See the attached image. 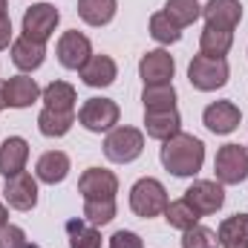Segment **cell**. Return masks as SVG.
<instances>
[{
	"label": "cell",
	"instance_id": "6da1fadb",
	"mask_svg": "<svg viewBox=\"0 0 248 248\" xmlns=\"http://www.w3.org/2000/svg\"><path fill=\"white\" fill-rule=\"evenodd\" d=\"M159 159L168 173H173L179 179H190L205 165V141L196 139L193 133H176L168 141H162Z\"/></svg>",
	"mask_w": 248,
	"mask_h": 248
},
{
	"label": "cell",
	"instance_id": "7a4b0ae2",
	"mask_svg": "<svg viewBox=\"0 0 248 248\" xmlns=\"http://www.w3.org/2000/svg\"><path fill=\"white\" fill-rule=\"evenodd\" d=\"M231 78V66L225 58H214V55H193L187 63V81L193 90L199 93H214L222 90Z\"/></svg>",
	"mask_w": 248,
	"mask_h": 248
},
{
	"label": "cell",
	"instance_id": "3957f363",
	"mask_svg": "<svg viewBox=\"0 0 248 248\" xmlns=\"http://www.w3.org/2000/svg\"><path fill=\"white\" fill-rule=\"evenodd\" d=\"M168 202H170L168 187L162 185L159 179H153V176H144V179H139L136 185L130 187V211L136 217H141V219L162 217Z\"/></svg>",
	"mask_w": 248,
	"mask_h": 248
},
{
	"label": "cell",
	"instance_id": "277c9868",
	"mask_svg": "<svg viewBox=\"0 0 248 248\" xmlns=\"http://www.w3.org/2000/svg\"><path fill=\"white\" fill-rule=\"evenodd\" d=\"M144 153V133L139 127L119 124L107 133L104 139V156L116 165H130Z\"/></svg>",
	"mask_w": 248,
	"mask_h": 248
},
{
	"label": "cell",
	"instance_id": "5b68a950",
	"mask_svg": "<svg viewBox=\"0 0 248 248\" xmlns=\"http://www.w3.org/2000/svg\"><path fill=\"white\" fill-rule=\"evenodd\" d=\"M214 173L219 185H240L248 179V147L222 144L214 159Z\"/></svg>",
	"mask_w": 248,
	"mask_h": 248
},
{
	"label": "cell",
	"instance_id": "8992f818",
	"mask_svg": "<svg viewBox=\"0 0 248 248\" xmlns=\"http://www.w3.org/2000/svg\"><path fill=\"white\" fill-rule=\"evenodd\" d=\"M122 110L113 98H87L78 110V124L90 133H110L119 127Z\"/></svg>",
	"mask_w": 248,
	"mask_h": 248
},
{
	"label": "cell",
	"instance_id": "52a82bcc",
	"mask_svg": "<svg viewBox=\"0 0 248 248\" xmlns=\"http://www.w3.org/2000/svg\"><path fill=\"white\" fill-rule=\"evenodd\" d=\"M58 23H61V12H58L52 3H32V6L23 12V23H20V29H23L26 38L46 44V41L55 35Z\"/></svg>",
	"mask_w": 248,
	"mask_h": 248
},
{
	"label": "cell",
	"instance_id": "ba28073f",
	"mask_svg": "<svg viewBox=\"0 0 248 248\" xmlns=\"http://www.w3.org/2000/svg\"><path fill=\"white\" fill-rule=\"evenodd\" d=\"M185 202L199 217H211L225 205V185H219L217 179H196L185 190Z\"/></svg>",
	"mask_w": 248,
	"mask_h": 248
},
{
	"label": "cell",
	"instance_id": "9c48e42d",
	"mask_svg": "<svg viewBox=\"0 0 248 248\" xmlns=\"http://www.w3.org/2000/svg\"><path fill=\"white\" fill-rule=\"evenodd\" d=\"M55 55H58V63H61L63 69H75V72H78L84 63L90 61V55H93V44H90V38H87L84 32L69 29V32H63L61 38H58Z\"/></svg>",
	"mask_w": 248,
	"mask_h": 248
},
{
	"label": "cell",
	"instance_id": "30bf717a",
	"mask_svg": "<svg viewBox=\"0 0 248 248\" xmlns=\"http://www.w3.org/2000/svg\"><path fill=\"white\" fill-rule=\"evenodd\" d=\"M173 75H176V61L168 49H150L141 55L139 61V78L147 84H173Z\"/></svg>",
	"mask_w": 248,
	"mask_h": 248
},
{
	"label": "cell",
	"instance_id": "8fae6325",
	"mask_svg": "<svg viewBox=\"0 0 248 248\" xmlns=\"http://www.w3.org/2000/svg\"><path fill=\"white\" fill-rule=\"evenodd\" d=\"M78 193L84 199H116L119 176L107 168H87L78 179Z\"/></svg>",
	"mask_w": 248,
	"mask_h": 248
},
{
	"label": "cell",
	"instance_id": "7c38bea8",
	"mask_svg": "<svg viewBox=\"0 0 248 248\" xmlns=\"http://www.w3.org/2000/svg\"><path fill=\"white\" fill-rule=\"evenodd\" d=\"M3 199L9 208L15 211H32L38 205V179L32 173H17V176H9L6 179V187H3Z\"/></svg>",
	"mask_w": 248,
	"mask_h": 248
},
{
	"label": "cell",
	"instance_id": "4fadbf2b",
	"mask_svg": "<svg viewBox=\"0 0 248 248\" xmlns=\"http://www.w3.org/2000/svg\"><path fill=\"white\" fill-rule=\"evenodd\" d=\"M243 122V110L234 104V101H211L205 110H202V124L217 133V136H228L234 133Z\"/></svg>",
	"mask_w": 248,
	"mask_h": 248
},
{
	"label": "cell",
	"instance_id": "5bb4252c",
	"mask_svg": "<svg viewBox=\"0 0 248 248\" xmlns=\"http://www.w3.org/2000/svg\"><path fill=\"white\" fill-rule=\"evenodd\" d=\"M78 75H81V81L87 84V87H93V90H104V87H110V84H116V78H119V66L116 61L110 58V55H90V61L84 63L81 69H78Z\"/></svg>",
	"mask_w": 248,
	"mask_h": 248
},
{
	"label": "cell",
	"instance_id": "9a60e30c",
	"mask_svg": "<svg viewBox=\"0 0 248 248\" xmlns=\"http://www.w3.org/2000/svg\"><path fill=\"white\" fill-rule=\"evenodd\" d=\"M69 170H72V162L63 150H46L35 162V179L44 185H61L69 176Z\"/></svg>",
	"mask_w": 248,
	"mask_h": 248
},
{
	"label": "cell",
	"instance_id": "2e32d148",
	"mask_svg": "<svg viewBox=\"0 0 248 248\" xmlns=\"http://www.w3.org/2000/svg\"><path fill=\"white\" fill-rule=\"evenodd\" d=\"M3 84H6V107H12V110H26V107H32V104L41 98L38 81L29 78L26 72L12 75V78L3 81Z\"/></svg>",
	"mask_w": 248,
	"mask_h": 248
},
{
	"label": "cell",
	"instance_id": "e0dca14e",
	"mask_svg": "<svg viewBox=\"0 0 248 248\" xmlns=\"http://www.w3.org/2000/svg\"><path fill=\"white\" fill-rule=\"evenodd\" d=\"M202 17L208 26H219V29H237L243 20V3L240 0H208L202 6Z\"/></svg>",
	"mask_w": 248,
	"mask_h": 248
},
{
	"label": "cell",
	"instance_id": "ac0fdd59",
	"mask_svg": "<svg viewBox=\"0 0 248 248\" xmlns=\"http://www.w3.org/2000/svg\"><path fill=\"white\" fill-rule=\"evenodd\" d=\"M26 162H29V141L23 136H9L0 144V173L6 179L17 176L26 170Z\"/></svg>",
	"mask_w": 248,
	"mask_h": 248
},
{
	"label": "cell",
	"instance_id": "d6986e66",
	"mask_svg": "<svg viewBox=\"0 0 248 248\" xmlns=\"http://www.w3.org/2000/svg\"><path fill=\"white\" fill-rule=\"evenodd\" d=\"M44 61H46V44L32 41L26 35H20L17 41H12V63L20 72H35V69L44 66Z\"/></svg>",
	"mask_w": 248,
	"mask_h": 248
},
{
	"label": "cell",
	"instance_id": "ffe728a7",
	"mask_svg": "<svg viewBox=\"0 0 248 248\" xmlns=\"http://www.w3.org/2000/svg\"><path fill=\"white\" fill-rule=\"evenodd\" d=\"M144 133L156 141H168L170 136L182 133L179 110H162V113H144Z\"/></svg>",
	"mask_w": 248,
	"mask_h": 248
},
{
	"label": "cell",
	"instance_id": "44dd1931",
	"mask_svg": "<svg viewBox=\"0 0 248 248\" xmlns=\"http://www.w3.org/2000/svg\"><path fill=\"white\" fill-rule=\"evenodd\" d=\"M75 119H78L75 110H52V107H44L38 113V130L46 139H61V136H66L72 130Z\"/></svg>",
	"mask_w": 248,
	"mask_h": 248
},
{
	"label": "cell",
	"instance_id": "7402d4cb",
	"mask_svg": "<svg viewBox=\"0 0 248 248\" xmlns=\"http://www.w3.org/2000/svg\"><path fill=\"white\" fill-rule=\"evenodd\" d=\"M217 240L222 248H248V214L225 217L217 228Z\"/></svg>",
	"mask_w": 248,
	"mask_h": 248
},
{
	"label": "cell",
	"instance_id": "603a6c76",
	"mask_svg": "<svg viewBox=\"0 0 248 248\" xmlns=\"http://www.w3.org/2000/svg\"><path fill=\"white\" fill-rule=\"evenodd\" d=\"M234 46V32L231 29H219V26H208L199 35V52L202 55H214V58H225Z\"/></svg>",
	"mask_w": 248,
	"mask_h": 248
},
{
	"label": "cell",
	"instance_id": "cb8c5ba5",
	"mask_svg": "<svg viewBox=\"0 0 248 248\" xmlns=\"http://www.w3.org/2000/svg\"><path fill=\"white\" fill-rule=\"evenodd\" d=\"M119 12V0H78V17L87 26H107Z\"/></svg>",
	"mask_w": 248,
	"mask_h": 248
},
{
	"label": "cell",
	"instance_id": "d4e9b609",
	"mask_svg": "<svg viewBox=\"0 0 248 248\" xmlns=\"http://www.w3.org/2000/svg\"><path fill=\"white\" fill-rule=\"evenodd\" d=\"M176 87L173 84H147L141 93L144 113H162V110H176Z\"/></svg>",
	"mask_w": 248,
	"mask_h": 248
},
{
	"label": "cell",
	"instance_id": "484cf974",
	"mask_svg": "<svg viewBox=\"0 0 248 248\" xmlns=\"http://www.w3.org/2000/svg\"><path fill=\"white\" fill-rule=\"evenodd\" d=\"M41 101L44 107H52V110H75L78 93L69 81H52L41 90Z\"/></svg>",
	"mask_w": 248,
	"mask_h": 248
},
{
	"label": "cell",
	"instance_id": "4316f807",
	"mask_svg": "<svg viewBox=\"0 0 248 248\" xmlns=\"http://www.w3.org/2000/svg\"><path fill=\"white\" fill-rule=\"evenodd\" d=\"M66 237H69V248H101V231L90 225L84 217L66 222Z\"/></svg>",
	"mask_w": 248,
	"mask_h": 248
},
{
	"label": "cell",
	"instance_id": "83f0119b",
	"mask_svg": "<svg viewBox=\"0 0 248 248\" xmlns=\"http://www.w3.org/2000/svg\"><path fill=\"white\" fill-rule=\"evenodd\" d=\"M179 29H185L190 23H196L202 17V3L199 0H168L165 9H162Z\"/></svg>",
	"mask_w": 248,
	"mask_h": 248
},
{
	"label": "cell",
	"instance_id": "f1b7e54d",
	"mask_svg": "<svg viewBox=\"0 0 248 248\" xmlns=\"http://www.w3.org/2000/svg\"><path fill=\"white\" fill-rule=\"evenodd\" d=\"M165 222L170 225V228H176V231H187V228H193L202 217L190 208L185 202V196L182 199H173V202H168V208H165Z\"/></svg>",
	"mask_w": 248,
	"mask_h": 248
},
{
	"label": "cell",
	"instance_id": "f546056e",
	"mask_svg": "<svg viewBox=\"0 0 248 248\" xmlns=\"http://www.w3.org/2000/svg\"><path fill=\"white\" fill-rule=\"evenodd\" d=\"M116 199H84V211H81V217L90 222V225H95V228H101V225H110L113 219H116Z\"/></svg>",
	"mask_w": 248,
	"mask_h": 248
},
{
	"label": "cell",
	"instance_id": "4dcf8cb0",
	"mask_svg": "<svg viewBox=\"0 0 248 248\" xmlns=\"http://www.w3.org/2000/svg\"><path fill=\"white\" fill-rule=\"evenodd\" d=\"M150 38L156 44H162V46H170V44L182 41V29L165 12H156V15H150Z\"/></svg>",
	"mask_w": 248,
	"mask_h": 248
},
{
	"label": "cell",
	"instance_id": "1f68e13d",
	"mask_svg": "<svg viewBox=\"0 0 248 248\" xmlns=\"http://www.w3.org/2000/svg\"><path fill=\"white\" fill-rule=\"evenodd\" d=\"M182 248H219V240H217V231L208 228V225H193L182 231Z\"/></svg>",
	"mask_w": 248,
	"mask_h": 248
},
{
	"label": "cell",
	"instance_id": "d6a6232c",
	"mask_svg": "<svg viewBox=\"0 0 248 248\" xmlns=\"http://www.w3.org/2000/svg\"><path fill=\"white\" fill-rule=\"evenodd\" d=\"M0 248H35L29 240H26V231L20 225H12L6 222L0 228Z\"/></svg>",
	"mask_w": 248,
	"mask_h": 248
},
{
	"label": "cell",
	"instance_id": "836d02e7",
	"mask_svg": "<svg viewBox=\"0 0 248 248\" xmlns=\"http://www.w3.org/2000/svg\"><path fill=\"white\" fill-rule=\"evenodd\" d=\"M110 248H144V240H141L136 231L122 228V231H116V234L110 237Z\"/></svg>",
	"mask_w": 248,
	"mask_h": 248
},
{
	"label": "cell",
	"instance_id": "e575fe53",
	"mask_svg": "<svg viewBox=\"0 0 248 248\" xmlns=\"http://www.w3.org/2000/svg\"><path fill=\"white\" fill-rule=\"evenodd\" d=\"M12 46V17L0 15V52Z\"/></svg>",
	"mask_w": 248,
	"mask_h": 248
},
{
	"label": "cell",
	"instance_id": "d590c367",
	"mask_svg": "<svg viewBox=\"0 0 248 248\" xmlns=\"http://www.w3.org/2000/svg\"><path fill=\"white\" fill-rule=\"evenodd\" d=\"M6 222H9V205H3V202H0V228H3Z\"/></svg>",
	"mask_w": 248,
	"mask_h": 248
},
{
	"label": "cell",
	"instance_id": "8d00e7d4",
	"mask_svg": "<svg viewBox=\"0 0 248 248\" xmlns=\"http://www.w3.org/2000/svg\"><path fill=\"white\" fill-rule=\"evenodd\" d=\"M3 107H6V84L0 81V110H3Z\"/></svg>",
	"mask_w": 248,
	"mask_h": 248
},
{
	"label": "cell",
	"instance_id": "74e56055",
	"mask_svg": "<svg viewBox=\"0 0 248 248\" xmlns=\"http://www.w3.org/2000/svg\"><path fill=\"white\" fill-rule=\"evenodd\" d=\"M0 15H9V0H0Z\"/></svg>",
	"mask_w": 248,
	"mask_h": 248
}]
</instances>
